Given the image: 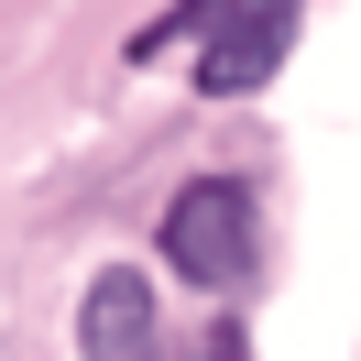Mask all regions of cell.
<instances>
[{
	"mask_svg": "<svg viewBox=\"0 0 361 361\" xmlns=\"http://www.w3.org/2000/svg\"><path fill=\"white\" fill-rule=\"evenodd\" d=\"M164 317H154V274L142 263H99L88 295H77V350L88 361H154Z\"/></svg>",
	"mask_w": 361,
	"mask_h": 361,
	"instance_id": "3957f363",
	"label": "cell"
},
{
	"mask_svg": "<svg viewBox=\"0 0 361 361\" xmlns=\"http://www.w3.org/2000/svg\"><path fill=\"white\" fill-rule=\"evenodd\" d=\"M295 44V0H241L219 33L197 44V99H252Z\"/></svg>",
	"mask_w": 361,
	"mask_h": 361,
	"instance_id": "7a4b0ae2",
	"label": "cell"
},
{
	"mask_svg": "<svg viewBox=\"0 0 361 361\" xmlns=\"http://www.w3.org/2000/svg\"><path fill=\"white\" fill-rule=\"evenodd\" d=\"M164 263H176L197 295L252 285V263H263V208H252V186H241V176L176 186V197H164Z\"/></svg>",
	"mask_w": 361,
	"mask_h": 361,
	"instance_id": "6da1fadb",
	"label": "cell"
}]
</instances>
